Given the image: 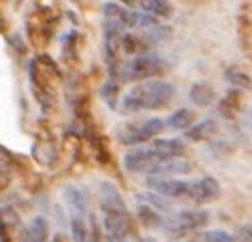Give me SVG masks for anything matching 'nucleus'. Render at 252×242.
Masks as SVG:
<instances>
[{
	"label": "nucleus",
	"instance_id": "obj_1",
	"mask_svg": "<svg viewBox=\"0 0 252 242\" xmlns=\"http://www.w3.org/2000/svg\"><path fill=\"white\" fill-rule=\"evenodd\" d=\"M99 212L105 240L109 242H129L131 240V216L125 206L121 192L111 182L99 184Z\"/></svg>",
	"mask_w": 252,
	"mask_h": 242
},
{
	"label": "nucleus",
	"instance_id": "obj_2",
	"mask_svg": "<svg viewBox=\"0 0 252 242\" xmlns=\"http://www.w3.org/2000/svg\"><path fill=\"white\" fill-rule=\"evenodd\" d=\"M176 95V87L161 79L141 81L135 87H131L121 97L119 111L125 115L139 113V111H154L170 105V101Z\"/></svg>",
	"mask_w": 252,
	"mask_h": 242
},
{
	"label": "nucleus",
	"instance_id": "obj_3",
	"mask_svg": "<svg viewBox=\"0 0 252 242\" xmlns=\"http://www.w3.org/2000/svg\"><path fill=\"white\" fill-rule=\"evenodd\" d=\"M167 71V63L156 53H145V55H135L129 60L119 67V77L121 81H131V83H141V81H150Z\"/></svg>",
	"mask_w": 252,
	"mask_h": 242
},
{
	"label": "nucleus",
	"instance_id": "obj_4",
	"mask_svg": "<svg viewBox=\"0 0 252 242\" xmlns=\"http://www.w3.org/2000/svg\"><path fill=\"white\" fill-rule=\"evenodd\" d=\"M208 220H210V214L206 210H176L165 216L161 228L174 236H182L206 226Z\"/></svg>",
	"mask_w": 252,
	"mask_h": 242
},
{
	"label": "nucleus",
	"instance_id": "obj_5",
	"mask_svg": "<svg viewBox=\"0 0 252 242\" xmlns=\"http://www.w3.org/2000/svg\"><path fill=\"white\" fill-rule=\"evenodd\" d=\"M165 123L163 119L159 117H150V119H143L141 123H125L119 127L117 137L123 146H139L145 144V141L154 139L156 135H159L163 131Z\"/></svg>",
	"mask_w": 252,
	"mask_h": 242
},
{
	"label": "nucleus",
	"instance_id": "obj_6",
	"mask_svg": "<svg viewBox=\"0 0 252 242\" xmlns=\"http://www.w3.org/2000/svg\"><path fill=\"white\" fill-rule=\"evenodd\" d=\"M161 161H165V157H161L152 146H143V148H135L123 155V168L129 174L152 176L154 170L161 164Z\"/></svg>",
	"mask_w": 252,
	"mask_h": 242
},
{
	"label": "nucleus",
	"instance_id": "obj_7",
	"mask_svg": "<svg viewBox=\"0 0 252 242\" xmlns=\"http://www.w3.org/2000/svg\"><path fill=\"white\" fill-rule=\"evenodd\" d=\"M148 186L154 194H158L165 200H188L190 202V180L148 176Z\"/></svg>",
	"mask_w": 252,
	"mask_h": 242
},
{
	"label": "nucleus",
	"instance_id": "obj_8",
	"mask_svg": "<svg viewBox=\"0 0 252 242\" xmlns=\"http://www.w3.org/2000/svg\"><path fill=\"white\" fill-rule=\"evenodd\" d=\"M23 234V222L10 204H0V242H16Z\"/></svg>",
	"mask_w": 252,
	"mask_h": 242
},
{
	"label": "nucleus",
	"instance_id": "obj_9",
	"mask_svg": "<svg viewBox=\"0 0 252 242\" xmlns=\"http://www.w3.org/2000/svg\"><path fill=\"white\" fill-rule=\"evenodd\" d=\"M220 196V184L218 180L210 178V176H200L190 180V202L196 204H206V202H212Z\"/></svg>",
	"mask_w": 252,
	"mask_h": 242
},
{
	"label": "nucleus",
	"instance_id": "obj_10",
	"mask_svg": "<svg viewBox=\"0 0 252 242\" xmlns=\"http://www.w3.org/2000/svg\"><path fill=\"white\" fill-rule=\"evenodd\" d=\"M63 196H65L67 206L71 208V214H81V216H87L89 210V192L77 186V184H69L65 190H63Z\"/></svg>",
	"mask_w": 252,
	"mask_h": 242
},
{
	"label": "nucleus",
	"instance_id": "obj_11",
	"mask_svg": "<svg viewBox=\"0 0 252 242\" xmlns=\"http://www.w3.org/2000/svg\"><path fill=\"white\" fill-rule=\"evenodd\" d=\"M161 157L165 159H172V157H184L186 153V144L182 139H174V137H159L154 139L150 144Z\"/></svg>",
	"mask_w": 252,
	"mask_h": 242
},
{
	"label": "nucleus",
	"instance_id": "obj_12",
	"mask_svg": "<svg viewBox=\"0 0 252 242\" xmlns=\"http://www.w3.org/2000/svg\"><path fill=\"white\" fill-rule=\"evenodd\" d=\"M188 97H190L192 103H196L200 107H210V105H214V101H216V91L208 81H196L190 87V91H188Z\"/></svg>",
	"mask_w": 252,
	"mask_h": 242
},
{
	"label": "nucleus",
	"instance_id": "obj_13",
	"mask_svg": "<svg viewBox=\"0 0 252 242\" xmlns=\"http://www.w3.org/2000/svg\"><path fill=\"white\" fill-rule=\"evenodd\" d=\"M27 242H49L51 240V230H49V222L45 216H34L29 226L23 230Z\"/></svg>",
	"mask_w": 252,
	"mask_h": 242
},
{
	"label": "nucleus",
	"instance_id": "obj_14",
	"mask_svg": "<svg viewBox=\"0 0 252 242\" xmlns=\"http://www.w3.org/2000/svg\"><path fill=\"white\" fill-rule=\"evenodd\" d=\"M216 131H218V123L214 119H202L198 123H194L192 127H188L184 137L190 141H204V139L214 137Z\"/></svg>",
	"mask_w": 252,
	"mask_h": 242
},
{
	"label": "nucleus",
	"instance_id": "obj_15",
	"mask_svg": "<svg viewBox=\"0 0 252 242\" xmlns=\"http://www.w3.org/2000/svg\"><path fill=\"white\" fill-rule=\"evenodd\" d=\"M137 6L141 8V12L154 18H170L174 14V6L170 0H137Z\"/></svg>",
	"mask_w": 252,
	"mask_h": 242
},
{
	"label": "nucleus",
	"instance_id": "obj_16",
	"mask_svg": "<svg viewBox=\"0 0 252 242\" xmlns=\"http://www.w3.org/2000/svg\"><path fill=\"white\" fill-rule=\"evenodd\" d=\"M69 228H71V242H91L89 224H87V218L85 216L71 214Z\"/></svg>",
	"mask_w": 252,
	"mask_h": 242
},
{
	"label": "nucleus",
	"instance_id": "obj_17",
	"mask_svg": "<svg viewBox=\"0 0 252 242\" xmlns=\"http://www.w3.org/2000/svg\"><path fill=\"white\" fill-rule=\"evenodd\" d=\"M194 121H196V115L192 109H178L174 111L170 117H167V127L170 129H180V131H186L188 127H192L194 125Z\"/></svg>",
	"mask_w": 252,
	"mask_h": 242
},
{
	"label": "nucleus",
	"instance_id": "obj_18",
	"mask_svg": "<svg viewBox=\"0 0 252 242\" xmlns=\"http://www.w3.org/2000/svg\"><path fill=\"white\" fill-rule=\"evenodd\" d=\"M137 216H139V222L143 226H148V228H161L163 226V220L165 216L150 206H145V204H139L137 206Z\"/></svg>",
	"mask_w": 252,
	"mask_h": 242
},
{
	"label": "nucleus",
	"instance_id": "obj_19",
	"mask_svg": "<svg viewBox=\"0 0 252 242\" xmlns=\"http://www.w3.org/2000/svg\"><path fill=\"white\" fill-rule=\"evenodd\" d=\"M218 109H220V113L224 117L232 119L238 113V109H240V91L238 89H232L228 95H224L220 99V103H218Z\"/></svg>",
	"mask_w": 252,
	"mask_h": 242
},
{
	"label": "nucleus",
	"instance_id": "obj_20",
	"mask_svg": "<svg viewBox=\"0 0 252 242\" xmlns=\"http://www.w3.org/2000/svg\"><path fill=\"white\" fill-rule=\"evenodd\" d=\"M224 79L228 81V85H232L234 89H250L252 87V79L248 77V73L240 71V69H234V67H230L226 69L224 73Z\"/></svg>",
	"mask_w": 252,
	"mask_h": 242
},
{
	"label": "nucleus",
	"instance_id": "obj_21",
	"mask_svg": "<svg viewBox=\"0 0 252 242\" xmlns=\"http://www.w3.org/2000/svg\"><path fill=\"white\" fill-rule=\"evenodd\" d=\"M202 242H236L234 234L226 230H208L202 234Z\"/></svg>",
	"mask_w": 252,
	"mask_h": 242
},
{
	"label": "nucleus",
	"instance_id": "obj_22",
	"mask_svg": "<svg viewBox=\"0 0 252 242\" xmlns=\"http://www.w3.org/2000/svg\"><path fill=\"white\" fill-rule=\"evenodd\" d=\"M101 93H103L105 101L109 103V107L115 109L117 107V83H115V79H109V83H105Z\"/></svg>",
	"mask_w": 252,
	"mask_h": 242
},
{
	"label": "nucleus",
	"instance_id": "obj_23",
	"mask_svg": "<svg viewBox=\"0 0 252 242\" xmlns=\"http://www.w3.org/2000/svg\"><path fill=\"white\" fill-rule=\"evenodd\" d=\"M10 184H12V174H10V170L4 168V166H0V194L6 192V190L10 188Z\"/></svg>",
	"mask_w": 252,
	"mask_h": 242
},
{
	"label": "nucleus",
	"instance_id": "obj_24",
	"mask_svg": "<svg viewBox=\"0 0 252 242\" xmlns=\"http://www.w3.org/2000/svg\"><path fill=\"white\" fill-rule=\"evenodd\" d=\"M236 242H252V226L250 224H244L238 228L236 236H234Z\"/></svg>",
	"mask_w": 252,
	"mask_h": 242
},
{
	"label": "nucleus",
	"instance_id": "obj_25",
	"mask_svg": "<svg viewBox=\"0 0 252 242\" xmlns=\"http://www.w3.org/2000/svg\"><path fill=\"white\" fill-rule=\"evenodd\" d=\"M49 242H71V240H69L65 234H61V232H59V234H55V236H53Z\"/></svg>",
	"mask_w": 252,
	"mask_h": 242
},
{
	"label": "nucleus",
	"instance_id": "obj_26",
	"mask_svg": "<svg viewBox=\"0 0 252 242\" xmlns=\"http://www.w3.org/2000/svg\"><path fill=\"white\" fill-rule=\"evenodd\" d=\"M119 2L125 6H137V0H119Z\"/></svg>",
	"mask_w": 252,
	"mask_h": 242
},
{
	"label": "nucleus",
	"instance_id": "obj_27",
	"mask_svg": "<svg viewBox=\"0 0 252 242\" xmlns=\"http://www.w3.org/2000/svg\"><path fill=\"white\" fill-rule=\"evenodd\" d=\"M129 242H131V240H129Z\"/></svg>",
	"mask_w": 252,
	"mask_h": 242
}]
</instances>
